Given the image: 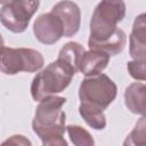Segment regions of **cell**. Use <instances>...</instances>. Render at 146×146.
<instances>
[{
  "label": "cell",
  "instance_id": "6da1fadb",
  "mask_svg": "<svg viewBox=\"0 0 146 146\" xmlns=\"http://www.w3.org/2000/svg\"><path fill=\"white\" fill-rule=\"evenodd\" d=\"M65 103L66 98L52 95L41 99L36 106L32 128L43 145H67L63 137L66 129V114L62 108Z\"/></svg>",
  "mask_w": 146,
  "mask_h": 146
},
{
  "label": "cell",
  "instance_id": "7a4b0ae2",
  "mask_svg": "<svg viewBox=\"0 0 146 146\" xmlns=\"http://www.w3.org/2000/svg\"><path fill=\"white\" fill-rule=\"evenodd\" d=\"M73 73L57 60L40 71L31 83V96L35 102L64 91L70 84Z\"/></svg>",
  "mask_w": 146,
  "mask_h": 146
},
{
  "label": "cell",
  "instance_id": "3957f363",
  "mask_svg": "<svg viewBox=\"0 0 146 146\" xmlns=\"http://www.w3.org/2000/svg\"><path fill=\"white\" fill-rule=\"evenodd\" d=\"M125 15L123 0H102L95 8L90 21L89 40L96 41L110 36Z\"/></svg>",
  "mask_w": 146,
  "mask_h": 146
},
{
  "label": "cell",
  "instance_id": "277c9868",
  "mask_svg": "<svg viewBox=\"0 0 146 146\" xmlns=\"http://www.w3.org/2000/svg\"><path fill=\"white\" fill-rule=\"evenodd\" d=\"M117 92L116 84L106 74L87 76L79 87V98L81 103L90 104L105 110L115 99Z\"/></svg>",
  "mask_w": 146,
  "mask_h": 146
},
{
  "label": "cell",
  "instance_id": "5b68a950",
  "mask_svg": "<svg viewBox=\"0 0 146 146\" xmlns=\"http://www.w3.org/2000/svg\"><path fill=\"white\" fill-rule=\"evenodd\" d=\"M42 55L31 48H0V71L8 75L36 72L43 66Z\"/></svg>",
  "mask_w": 146,
  "mask_h": 146
},
{
  "label": "cell",
  "instance_id": "8992f818",
  "mask_svg": "<svg viewBox=\"0 0 146 146\" xmlns=\"http://www.w3.org/2000/svg\"><path fill=\"white\" fill-rule=\"evenodd\" d=\"M40 0H11L0 9V22L14 33H22L35 14Z\"/></svg>",
  "mask_w": 146,
  "mask_h": 146
},
{
  "label": "cell",
  "instance_id": "52a82bcc",
  "mask_svg": "<svg viewBox=\"0 0 146 146\" xmlns=\"http://www.w3.org/2000/svg\"><path fill=\"white\" fill-rule=\"evenodd\" d=\"M33 33L43 44H52L64 36V27L60 19L50 13L40 15L33 24Z\"/></svg>",
  "mask_w": 146,
  "mask_h": 146
},
{
  "label": "cell",
  "instance_id": "ba28073f",
  "mask_svg": "<svg viewBox=\"0 0 146 146\" xmlns=\"http://www.w3.org/2000/svg\"><path fill=\"white\" fill-rule=\"evenodd\" d=\"M51 13L60 19L64 27V36H73L79 31L81 23V11L75 2L71 0L59 1L51 8Z\"/></svg>",
  "mask_w": 146,
  "mask_h": 146
},
{
  "label": "cell",
  "instance_id": "9c48e42d",
  "mask_svg": "<svg viewBox=\"0 0 146 146\" xmlns=\"http://www.w3.org/2000/svg\"><path fill=\"white\" fill-rule=\"evenodd\" d=\"M110 63V55L98 50V49H90L86 51L81 58L79 71L84 76H92L96 74L102 73Z\"/></svg>",
  "mask_w": 146,
  "mask_h": 146
},
{
  "label": "cell",
  "instance_id": "30bf717a",
  "mask_svg": "<svg viewBox=\"0 0 146 146\" xmlns=\"http://www.w3.org/2000/svg\"><path fill=\"white\" fill-rule=\"evenodd\" d=\"M127 43V35L121 29H116L110 36L102 39V40H88V46L90 49H98L102 50L110 56H114L120 54Z\"/></svg>",
  "mask_w": 146,
  "mask_h": 146
},
{
  "label": "cell",
  "instance_id": "8fae6325",
  "mask_svg": "<svg viewBox=\"0 0 146 146\" xmlns=\"http://www.w3.org/2000/svg\"><path fill=\"white\" fill-rule=\"evenodd\" d=\"M145 14L136 17L130 34V55L133 59L145 60Z\"/></svg>",
  "mask_w": 146,
  "mask_h": 146
},
{
  "label": "cell",
  "instance_id": "7c38bea8",
  "mask_svg": "<svg viewBox=\"0 0 146 146\" xmlns=\"http://www.w3.org/2000/svg\"><path fill=\"white\" fill-rule=\"evenodd\" d=\"M84 52L86 49L80 43L73 41L67 42L59 50L57 62L60 63L67 70H70L73 74H75L79 71V65Z\"/></svg>",
  "mask_w": 146,
  "mask_h": 146
},
{
  "label": "cell",
  "instance_id": "4fadbf2b",
  "mask_svg": "<svg viewBox=\"0 0 146 146\" xmlns=\"http://www.w3.org/2000/svg\"><path fill=\"white\" fill-rule=\"evenodd\" d=\"M146 87L144 83H131L124 91V103L128 110L135 114H145Z\"/></svg>",
  "mask_w": 146,
  "mask_h": 146
},
{
  "label": "cell",
  "instance_id": "5bb4252c",
  "mask_svg": "<svg viewBox=\"0 0 146 146\" xmlns=\"http://www.w3.org/2000/svg\"><path fill=\"white\" fill-rule=\"evenodd\" d=\"M79 113L86 123L92 129L102 130L106 127V116L104 114V110L90 104L81 103L79 106Z\"/></svg>",
  "mask_w": 146,
  "mask_h": 146
},
{
  "label": "cell",
  "instance_id": "9a60e30c",
  "mask_svg": "<svg viewBox=\"0 0 146 146\" xmlns=\"http://www.w3.org/2000/svg\"><path fill=\"white\" fill-rule=\"evenodd\" d=\"M67 133L75 146H91L95 144L91 135L80 125H67Z\"/></svg>",
  "mask_w": 146,
  "mask_h": 146
},
{
  "label": "cell",
  "instance_id": "2e32d148",
  "mask_svg": "<svg viewBox=\"0 0 146 146\" xmlns=\"http://www.w3.org/2000/svg\"><path fill=\"white\" fill-rule=\"evenodd\" d=\"M145 117L144 115H141L139 122L136 124L135 129L130 132V135L128 136L127 140L124 141V145H144L146 139V132H145Z\"/></svg>",
  "mask_w": 146,
  "mask_h": 146
},
{
  "label": "cell",
  "instance_id": "e0dca14e",
  "mask_svg": "<svg viewBox=\"0 0 146 146\" xmlns=\"http://www.w3.org/2000/svg\"><path fill=\"white\" fill-rule=\"evenodd\" d=\"M128 72L130 73V75L139 81H145L146 76H145V60H131L128 63L127 65Z\"/></svg>",
  "mask_w": 146,
  "mask_h": 146
},
{
  "label": "cell",
  "instance_id": "ac0fdd59",
  "mask_svg": "<svg viewBox=\"0 0 146 146\" xmlns=\"http://www.w3.org/2000/svg\"><path fill=\"white\" fill-rule=\"evenodd\" d=\"M3 144H15V145H31V141L27 140L26 138H24V136L21 135H15L13 136L10 139L3 141Z\"/></svg>",
  "mask_w": 146,
  "mask_h": 146
},
{
  "label": "cell",
  "instance_id": "d6986e66",
  "mask_svg": "<svg viewBox=\"0 0 146 146\" xmlns=\"http://www.w3.org/2000/svg\"><path fill=\"white\" fill-rule=\"evenodd\" d=\"M3 47V39H2V35L0 34V48Z\"/></svg>",
  "mask_w": 146,
  "mask_h": 146
},
{
  "label": "cell",
  "instance_id": "ffe728a7",
  "mask_svg": "<svg viewBox=\"0 0 146 146\" xmlns=\"http://www.w3.org/2000/svg\"><path fill=\"white\" fill-rule=\"evenodd\" d=\"M9 1H11V0H0V3H3V5H6V3H8Z\"/></svg>",
  "mask_w": 146,
  "mask_h": 146
}]
</instances>
